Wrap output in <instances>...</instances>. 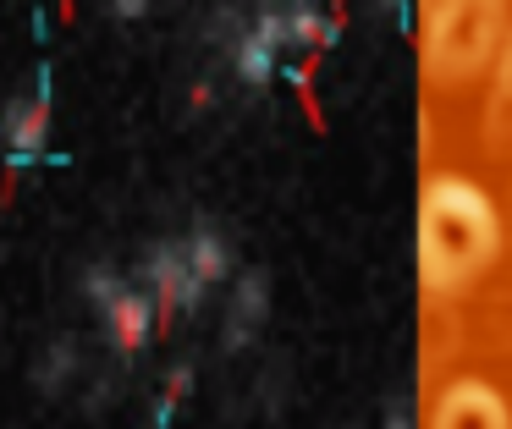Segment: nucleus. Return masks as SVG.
Segmentation results:
<instances>
[{
    "mask_svg": "<svg viewBox=\"0 0 512 429\" xmlns=\"http://www.w3.org/2000/svg\"><path fill=\"white\" fill-rule=\"evenodd\" d=\"M435 429H507V407L490 385L479 380H463L441 396L435 407Z\"/></svg>",
    "mask_w": 512,
    "mask_h": 429,
    "instance_id": "7",
    "label": "nucleus"
},
{
    "mask_svg": "<svg viewBox=\"0 0 512 429\" xmlns=\"http://www.w3.org/2000/svg\"><path fill=\"white\" fill-rule=\"evenodd\" d=\"M496 253V209L463 176H435L419 198V275L435 292H452L479 275Z\"/></svg>",
    "mask_w": 512,
    "mask_h": 429,
    "instance_id": "1",
    "label": "nucleus"
},
{
    "mask_svg": "<svg viewBox=\"0 0 512 429\" xmlns=\"http://www.w3.org/2000/svg\"><path fill=\"white\" fill-rule=\"evenodd\" d=\"M0 138H6V154H12V165L39 160V154H45V138H50V77H39L34 99H12V105H6Z\"/></svg>",
    "mask_w": 512,
    "mask_h": 429,
    "instance_id": "6",
    "label": "nucleus"
},
{
    "mask_svg": "<svg viewBox=\"0 0 512 429\" xmlns=\"http://www.w3.org/2000/svg\"><path fill=\"white\" fill-rule=\"evenodd\" d=\"M287 39L320 50V44L336 39V17H325L320 6H287Z\"/></svg>",
    "mask_w": 512,
    "mask_h": 429,
    "instance_id": "10",
    "label": "nucleus"
},
{
    "mask_svg": "<svg viewBox=\"0 0 512 429\" xmlns=\"http://www.w3.org/2000/svg\"><path fill=\"white\" fill-rule=\"evenodd\" d=\"M144 292L155 297L160 319L199 308L204 286H199V275H193V264H188V253H182V242H160V248L144 253Z\"/></svg>",
    "mask_w": 512,
    "mask_h": 429,
    "instance_id": "4",
    "label": "nucleus"
},
{
    "mask_svg": "<svg viewBox=\"0 0 512 429\" xmlns=\"http://www.w3.org/2000/svg\"><path fill=\"white\" fill-rule=\"evenodd\" d=\"M380 429H419V418H413V402H408V396H397V402L380 413Z\"/></svg>",
    "mask_w": 512,
    "mask_h": 429,
    "instance_id": "12",
    "label": "nucleus"
},
{
    "mask_svg": "<svg viewBox=\"0 0 512 429\" xmlns=\"http://www.w3.org/2000/svg\"><path fill=\"white\" fill-rule=\"evenodd\" d=\"M111 17H144V6H138V0H122V6H111Z\"/></svg>",
    "mask_w": 512,
    "mask_h": 429,
    "instance_id": "14",
    "label": "nucleus"
},
{
    "mask_svg": "<svg viewBox=\"0 0 512 429\" xmlns=\"http://www.w3.org/2000/svg\"><path fill=\"white\" fill-rule=\"evenodd\" d=\"M501 99H512V44H507V61H501Z\"/></svg>",
    "mask_w": 512,
    "mask_h": 429,
    "instance_id": "13",
    "label": "nucleus"
},
{
    "mask_svg": "<svg viewBox=\"0 0 512 429\" xmlns=\"http://www.w3.org/2000/svg\"><path fill=\"white\" fill-rule=\"evenodd\" d=\"M490 44H496V11L490 6H435L430 11L424 50H430V66L441 77L479 72Z\"/></svg>",
    "mask_w": 512,
    "mask_h": 429,
    "instance_id": "2",
    "label": "nucleus"
},
{
    "mask_svg": "<svg viewBox=\"0 0 512 429\" xmlns=\"http://www.w3.org/2000/svg\"><path fill=\"white\" fill-rule=\"evenodd\" d=\"M182 253H188V264H193V275H199L204 292L232 275V248H226V237L215 226H193V237L182 242Z\"/></svg>",
    "mask_w": 512,
    "mask_h": 429,
    "instance_id": "8",
    "label": "nucleus"
},
{
    "mask_svg": "<svg viewBox=\"0 0 512 429\" xmlns=\"http://www.w3.org/2000/svg\"><path fill=\"white\" fill-rule=\"evenodd\" d=\"M83 286H89V303L100 308L111 347L122 352V358H138V352L149 347V336H155V319H160L155 297H149L144 286H133V281H116L111 270H89Z\"/></svg>",
    "mask_w": 512,
    "mask_h": 429,
    "instance_id": "3",
    "label": "nucleus"
},
{
    "mask_svg": "<svg viewBox=\"0 0 512 429\" xmlns=\"http://www.w3.org/2000/svg\"><path fill=\"white\" fill-rule=\"evenodd\" d=\"M188 391H193V369H188V363H177V369L166 374V396H160V407H155V418H160V424H166V418L177 413V402H182Z\"/></svg>",
    "mask_w": 512,
    "mask_h": 429,
    "instance_id": "11",
    "label": "nucleus"
},
{
    "mask_svg": "<svg viewBox=\"0 0 512 429\" xmlns=\"http://www.w3.org/2000/svg\"><path fill=\"white\" fill-rule=\"evenodd\" d=\"M265 308H270V292H265V275H243L237 281V297H232V319H226V341H248L259 330V319H265Z\"/></svg>",
    "mask_w": 512,
    "mask_h": 429,
    "instance_id": "9",
    "label": "nucleus"
},
{
    "mask_svg": "<svg viewBox=\"0 0 512 429\" xmlns=\"http://www.w3.org/2000/svg\"><path fill=\"white\" fill-rule=\"evenodd\" d=\"M281 50H292V39H287V6L254 11V17H248V28L232 39L237 77H243V83H270V77H276Z\"/></svg>",
    "mask_w": 512,
    "mask_h": 429,
    "instance_id": "5",
    "label": "nucleus"
}]
</instances>
